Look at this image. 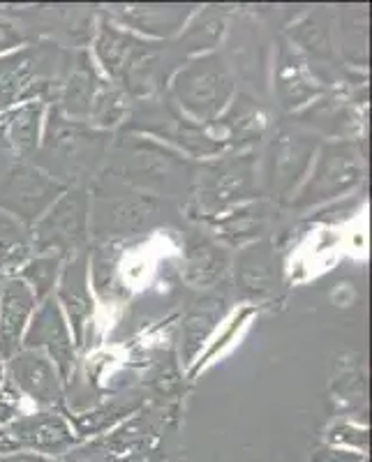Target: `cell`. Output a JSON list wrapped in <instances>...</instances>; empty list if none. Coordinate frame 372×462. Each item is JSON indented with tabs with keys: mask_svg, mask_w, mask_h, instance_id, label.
I'll return each mask as SVG.
<instances>
[{
	"mask_svg": "<svg viewBox=\"0 0 372 462\" xmlns=\"http://www.w3.org/2000/svg\"><path fill=\"white\" fill-rule=\"evenodd\" d=\"M22 345H26V349H37V352L44 346L49 356L53 358V365L58 368L60 377L68 379L72 374V333H70L68 324H65L60 305L51 296L44 299L42 305H40V310L35 312Z\"/></svg>",
	"mask_w": 372,
	"mask_h": 462,
	"instance_id": "obj_1",
	"label": "cell"
},
{
	"mask_svg": "<svg viewBox=\"0 0 372 462\" xmlns=\"http://www.w3.org/2000/svg\"><path fill=\"white\" fill-rule=\"evenodd\" d=\"M86 213L88 199L84 192L74 189L58 201L35 231V245L40 250H63L70 253L86 236Z\"/></svg>",
	"mask_w": 372,
	"mask_h": 462,
	"instance_id": "obj_2",
	"label": "cell"
},
{
	"mask_svg": "<svg viewBox=\"0 0 372 462\" xmlns=\"http://www.w3.org/2000/svg\"><path fill=\"white\" fill-rule=\"evenodd\" d=\"M10 435L19 441L23 451L49 457L65 453L74 444V432L70 423L53 411H37V414L12 420Z\"/></svg>",
	"mask_w": 372,
	"mask_h": 462,
	"instance_id": "obj_3",
	"label": "cell"
},
{
	"mask_svg": "<svg viewBox=\"0 0 372 462\" xmlns=\"http://www.w3.org/2000/svg\"><path fill=\"white\" fill-rule=\"evenodd\" d=\"M51 60L44 51H22L19 56L0 60V105L33 97L42 88H47V68Z\"/></svg>",
	"mask_w": 372,
	"mask_h": 462,
	"instance_id": "obj_4",
	"label": "cell"
},
{
	"mask_svg": "<svg viewBox=\"0 0 372 462\" xmlns=\"http://www.w3.org/2000/svg\"><path fill=\"white\" fill-rule=\"evenodd\" d=\"M10 377L26 395L44 407L60 402V377L51 358L37 349H23L10 358Z\"/></svg>",
	"mask_w": 372,
	"mask_h": 462,
	"instance_id": "obj_5",
	"label": "cell"
},
{
	"mask_svg": "<svg viewBox=\"0 0 372 462\" xmlns=\"http://www.w3.org/2000/svg\"><path fill=\"white\" fill-rule=\"evenodd\" d=\"M35 308V296L22 278L7 280L0 291V356L10 361L22 346L23 331Z\"/></svg>",
	"mask_w": 372,
	"mask_h": 462,
	"instance_id": "obj_6",
	"label": "cell"
},
{
	"mask_svg": "<svg viewBox=\"0 0 372 462\" xmlns=\"http://www.w3.org/2000/svg\"><path fill=\"white\" fill-rule=\"evenodd\" d=\"M227 93H229V81H227L225 69L218 68L215 60L194 63V68L181 74V100L200 116H210L218 106L225 105Z\"/></svg>",
	"mask_w": 372,
	"mask_h": 462,
	"instance_id": "obj_7",
	"label": "cell"
},
{
	"mask_svg": "<svg viewBox=\"0 0 372 462\" xmlns=\"http://www.w3.org/2000/svg\"><path fill=\"white\" fill-rule=\"evenodd\" d=\"M60 300H63L65 310H68L70 321H72L74 340L81 342L84 336V324L93 312V300H90L88 287V259L81 257L72 259L65 266L63 280H60Z\"/></svg>",
	"mask_w": 372,
	"mask_h": 462,
	"instance_id": "obj_8",
	"label": "cell"
},
{
	"mask_svg": "<svg viewBox=\"0 0 372 462\" xmlns=\"http://www.w3.org/2000/svg\"><path fill=\"white\" fill-rule=\"evenodd\" d=\"M33 241L16 217L0 210V273L14 271L16 266L28 262Z\"/></svg>",
	"mask_w": 372,
	"mask_h": 462,
	"instance_id": "obj_9",
	"label": "cell"
},
{
	"mask_svg": "<svg viewBox=\"0 0 372 462\" xmlns=\"http://www.w3.org/2000/svg\"><path fill=\"white\" fill-rule=\"evenodd\" d=\"M225 259L218 247L200 238L188 245V280L194 284H210L222 275Z\"/></svg>",
	"mask_w": 372,
	"mask_h": 462,
	"instance_id": "obj_10",
	"label": "cell"
},
{
	"mask_svg": "<svg viewBox=\"0 0 372 462\" xmlns=\"http://www.w3.org/2000/svg\"><path fill=\"white\" fill-rule=\"evenodd\" d=\"M155 216V204L151 199H126L111 204V213L107 225L116 231H136L148 225Z\"/></svg>",
	"mask_w": 372,
	"mask_h": 462,
	"instance_id": "obj_11",
	"label": "cell"
},
{
	"mask_svg": "<svg viewBox=\"0 0 372 462\" xmlns=\"http://www.w3.org/2000/svg\"><path fill=\"white\" fill-rule=\"evenodd\" d=\"M12 189L16 192V201L19 206L26 210H37L44 201L51 197V192L56 189V183H49L47 179H42L40 173L23 171L19 176H14L12 180Z\"/></svg>",
	"mask_w": 372,
	"mask_h": 462,
	"instance_id": "obj_12",
	"label": "cell"
},
{
	"mask_svg": "<svg viewBox=\"0 0 372 462\" xmlns=\"http://www.w3.org/2000/svg\"><path fill=\"white\" fill-rule=\"evenodd\" d=\"M40 116L42 106L35 102H28L22 109H16L10 118V137L16 148H33L37 143V132H40Z\"/></svg>",
	"mask_w": 372,
	"mask_h": 462,
	"instance_id": "obj_13",
	"label": "cell"
},
{
	"mask_svg": "<svg viewBox=\"0 0 372 462\" xmlns=\"http://www.w3.org/2000/svg\"><path fill=\"white\" fill-rule=\"evenodd\" d=\"M58 266H60V257H40L26 266L22 280L31 287L35 300L49 299V291L56 282Z\"/></svg>",
	"mask_w": 372,
	"mask_h": 462,
	"instance_id": "obj_14",
	"label": "cell"
},
{
	"mask_svg": "<svg viewBox=\"0 0 372 462\" xmlns=\"http://www.w3.org/2000/svg\"><path fill=\"white\" fill-rule=\"evenodd\" d=\"M90 100H93V77L88 69H77L70 79L68 93H65V106L70 116L90 114Z\"/></svg>",
	"mask_w": 372,
	"mask_h": 462,
	"instance_id": "obj_15",
	"label": "cell"
},
{
	"mask_svg": "<svg viewBox=\"0 0 372 462\" xmlns=\"http://www.w3.org/2000/svg\"><path fill=\"white\" fill-rule=\"evenodd\" d=\"M16 411H19V395L10 393V391L0 393V426L12 423L16 416Z\"/></svg>",
	"mask_w": 372,
	"mask_h": 462,
	"instance_id": "obj_16",
	"label": "cell"
},
{
	"mask_svg": "<svg viewBox=\"0 0 372 462\" xmlns=\"http://www.w3.org/2000/svg\"><path fill=\"white\" fill-rule=\"evenodd\" d=\"M0 462H56V460L33 451H16V453H7V456H0Z\"/></svg>",
	"mask_w": 372,
	"mask_h": 462,
	"instance_id": "obj_17",
	"label": "cell"
},
{
	"mask_svg": "<svg viewBox=\"0 0 372 462\" xmlns=\"http://www.w3.org/2000/svg\"><path fill=\"white\" fill-rule=\"evenodd\" d=\"M16 42H22V35H19V31H14L10 23H0V51H3V49L14 47Z\"/></svg>",
	"mask_w": 372,
	"mask_h": 462,
	"instance_id": "obj_18",
	"label": "cell"
},
{
	"mask_svg": "<svg viewBox=\"0 0 372 462\" xmlns=\"http://www.w3.org/2000/svg\"><path fill=\"white\" fill-rule=\"evenodd\" d=\"M16 451H23V448L19 447V441L10 435V430H3V428H0V456H7V453Z\"/></svg>",
	"mask_w": 372,
	"mask_h": 462,
	"instance_id": "obj_19",
	"label": "cell"
}]
</instances>
